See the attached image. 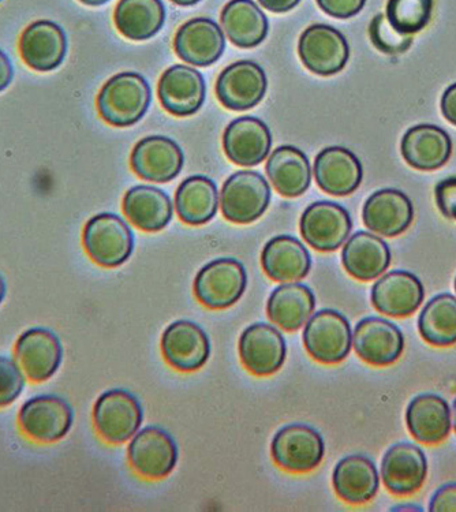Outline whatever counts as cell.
Listing matches in <instances>:
<instances>
[{"mask_svg":"<svg viewBox=\"0 0 456 512\" xmlns=\"http://www.w3.org/2000/svg\"><path fill=\"white\" fill-rule=\"evenodd\" d=\"M148 81L134 71L111 77L97 95L100 118L114 127H130L140 122L151 106Z\"/></svg>","mask_w":456,"mask_h":512,"instance_id":"6da1fadb","label":"cell"},{"mask_svg":"<svg viewBox=\"0 0 456 512\" xmlns=\"http://www.w3.org/2000/svg\"><path fill=\"white\" fill-rule=\"evenodd\" d=\"M82 245L93 263L104 268H117L132 256L134 235L121 216L104 212L85 224Z\"/></svg>","mask_w":456,"mask_h":512,"instance_id":"7a4b0ae2","label":"cell"},{"mask_svg":"<svg viewBox=\"0 0 456 512\" xmlns=\"http://www.w3.org/2000/svg\"><path fill=\"white\" fill-rule=\"evenodd\" d=\"M271 186L256 171H238L224 182L220 207L224 218L235 224L256 222L271 203Z\"/></svg>","mask_w":456,"mask_h":512,"instance_id":"3957f363","label":"cell"},{"mask_svg":"<svg viewBox=\"0 0 456 512\" xmlns=\"http://www.w3.org/2000/svg\"><path fill=\"white\" fill-rule=\"evenodd\" d=\"M74 411L58 395L33 396L22 405L18 425L29 440L40 444L59 442L73 426Z\"/></svg>","mask_w":456,"mask_h":512,"instance_id":"277c9868","label":"cell"},{"mask_svg":"<svg viewBox=\"0 0 456 512\" xmlns=\"http://www.w3.org/2000/svg\"><path fill=\"white\" fill-rule=\"evenodd\" d=\"M246 286L244 264L235 259H218L200 269L194 279V294L209 309H226L241 300Z\"/></svg>","mask_w":456,"mask_h":512,"instance_id":"5b68a950","label":"cell"},{"mask_svg":"<svg viewBox=\"0 0 456 512\" xmlns=\"http://www.w3.org/2000/svg\"><path fill=\"white\" fill-rule=\"evenodd\" d=\"M304 343L310 357L321 364L345 361L353 345L349 320L336 310H320L305 325Z\"/></svg>","mask_w":456,"mask_h":512,"instance_id":"8992f818","label":"cell"},{"mask_svg":"<svg viewBox=\"0 0 456 512\" xmlns=\"http://www.w3.org/2000/svg\"><path fill=\"white\" fill-rule=\"evenodd\" d=\"M298 54L306 69L321 77H331L345 69L350 46L342 32L334 26L316 24L302 33Z\"/></svg>","mask_w":456,"mask_h":512,"instance_id":"52a82bcc","label":"cell"},{"mask_svg":"<svg viewBox=\"0 0 456 512\" xmlns=\"http://www.w3.org/2000/svg\"><path fill=\"white\" fill-rule=\"evenodd\" d=\"M144 420L140 402L123 390L104 392L93 407L96 431L106 442L122 444L136 435Z\"/></svg>","mask_w":456,"mask_h":512,"instance_id":"ba28073f","label":"cell"},{"mask_svg":"<svg viewBox=\"0 0 456 512\" xmlns=\"http://www.w3.org/2000/svg\"><path fill=\"white\" fill-rule=\"evenodd\" d=\"M324 452L323 437L308 425L284 426L271 444L276 465L291 473L312 472L323 462Z\"/></svg>","mask_w":456,"mask_h":512,"instance_id":"9c48e42d","label":"cell"},{"mask_svg":"<svg viewBox=\"0 0 456 512\" xmlns=\"http://www.w3.org/2000/svg\"><path fill=\"white\" fill-rule=\"evenodd\" d=\"M353 230L349 211L332 201L310 204L301 218V234L317 252H335Z\"/></svg>","mask_w":456,"mask_h":512,"instance_id":"30bf717a","label":"cell"},{"mask_svg":"<svg viewBox=\"0 0 456 512\" xmlns=\"http://www.w3.org/2000/svg\"><path fill=\"white\" fill-rule=\"evenodd\" d=\"M22 61L37 73H50L65 62L69 41L65 29L50 20L26 26L18 41Z\"/></svg>","mask_w":456,"mask_h":512,"instance_id":"8fae6325","label":"cell"},{"mask_svg":"<svg viewBox=\"0 0 456 512\" xmlns=\"http://www.w3.org/2000/svg\"><path fill=\"white\" fill-rule=\"evenodd\" d=\"M267 88V74L259 63L239 61L220 73L216 96L228 110L246 111L259 106Z\"/></svg>","mask_w":456,"mask_h":512,"instance_id":"7c38bea8","label":"cell"},{"mask_svg":"<svg viewBox=\"0 0 456 512\" xmlns=\"http://www.w3.org/2000/svg\"><path fill=\"white\" fill-rule=\"evenodd\" d=\"M14 354L25 376L33 383H43L61 368L63 346L54 331L36 327L18 338Z\"/></svg>","mask_w":456,"mask_h":512,"instance_id":"4fadbf2b","label":"cell"},{"mask_svg":"<svg viewBox=\"0 0 456 512\" xmlns=\"http://www.w3.org/2000/svg\"><path fill=\"white\" fill-rule=\"evenodd\" d=\"M127 455L140 476L158 480L167 477L177 466L178 447L166 431L148 426L133 437Z\"/></svg>","mask_w":456,"mask_h":512,"instance_id":"5bb4252c","label":"cell"},{"mask_svg":"<svg viewBox=\"0 0 456 512\" xmlns=\"http://www.w3.org/2000/svg\"><path fill=\"white\" fill-rule=\"evenodd\" d=\"M353 346L366 364L388 366L401 358L405 350V336L391 321L366 317L354 328Z\"/></svg>","mask_w":456,"mask_h":512,"instance_id":"9a60e30c","label":"cell"},{"mask_svg":"<svg viewBox=\"0 0 456 512\" xmlns=\"http://www.w3.org/2000/svg\"><path fill=\"white\" fill-rule=\"evenodd\" d=\"M185 156L181 147L163 136L142 138L130 156V166L137 177L148 182L167 183L181 174Z\"/></svg>","mask_w":456,"mask_h":512,"instance_id":"2e32d148","label":"cell"},{"mask_svg":"<svg viewBox=\"0 0 456 512\" xmlns=\"http://www.w3.org/2000/svg\"><path fill=\"white\" fill-rule=\"evenodd\" d=\"M159 100L164 110L174 117H192L204 106L207 84L200 71L185 65H174L160 77Z\"/></svg>","mask_w":456,"mask_h":512,"instance_id":"e0dca14e","label":"cell"},{"mask_svg":"<svg viewBox=\"0 0 456 512\" xmlns=\"http://www.w3.org/2000/svg\"><path fill=\"white\" fill-rule=\"evenodd\" d=\"M286 354V340L269 324L250 325L239 339L242 364L256 376L274 375L282 368Z\"/></svg>","mask_w":456,"mask_h":512,"instance_id":"ac0fdd59","label":"cell"},{"mask_svg":"<svg viewBox=\"0 0 456 512\" xmlns=\"http://www.w3.org/2000/svg\"><path fill=\"white\" fill-rule=\"evenodd\" d=\"M162 351L168 365L177 371L196 372L207 364L211 343L200 325L179 320L164 331Z\"/></svg>","mask_w":456,"mask_h":512,"instance_id":"d6986e66","label":"cell"},{"mask_svg":"<svg viewBox=\"0 0 456 512\" xmlns=\"http://www.w3.org/2000/svg\"><path fill=\"white\" fill-rule=\"evenodd\" d=\"M428 476V461L420 447L410 443L392 446L381 462V480L395 496L420 491Z\"/></svg>","mask_w":456,"mask_h":512,"instance_id":"ffe728a7","label":"cell"},{"mask_svg":"<svg viewBox=\"0 0 456 512\" xmlns=\"http://www.w3.org/2000/svg\"><path fill=\"white\" fill-rule=\"evenodd\" d=\"M174 50L183 62L207 67L222 58L226 50V37L222 28L211 18H193L178 29Z\"/></svg>","mask_w":456,"mask_h":512,"instance_id":"44dd1931","label":"cell"},{"mask_svg":"<svg viewBox=\"0 0 456 512\" xmlns=\"http://www.w3.org/2000/svg\"><path fill=\"white\" fill-rule=\"evenodd\" d=\"M223 148L228 160L241 167L259 166L272 148V133L259 118L242 117L227 126Z\"/></svg>","mask_w":456,"mask_h":512,"instance_id":"7402d4cb","label":"cell"},{"mask_svg":"<svg viewBox=\"0 0 456 512\" xmlns=\"http://www.w3.org/2000/svg\"><path fill=\"white\" fill-rule=\"evenodd\" d=\"M362 219L373 233L381 237H398L413 223V203L401 190H377L366 200Z\"/></svg>","mask_w":456,"mask_h":512,"instance_id":"603a6c76","label":"cell"},{"mask_svg":"<svg viewBox=\"0 0 456 512\" xmlns=\"http://www.w3.org/2000/svg\"><path fill=\"white\" fill-rule=\"evenodd\" d=\"M421 280L407 271H392L373 284L370 300L381 315L409 317L424 302Z\"/></svg>","mask_w":456,"mask_h":512,"instance_id":"cb8c5ba5","label":"cell"},{"mask_svg":"<svg viewBox=\"0 0 456 512\" xmlns=\"http://www.w3.org/2000/svg\"><path fill=\"white\" fill-rule=\"evenodd\" d=\"M315 177L323 192L345 197L360 188L364 170L360 159L349 149L330 147L317 155Z\"/></svg>","mask_w":456,"mask_h":512,"instance_id":"d4e9b609","label":"cell"},{"mask_svg":"<svg viewBox=\"0 0 456 512\" xmlns=\"http://www.w3.org/2000/svg\"><path fill=\"white\" fill-rule=\"evenodd\" d=\"M403 159L420 171H435L451 158L452 141L446 130L435 125L410 127L402 138Z\"/></svg>","mask_w":456,"mask_h":512,"instance_id":"484cf974","label":"cell"},{"mask_svg":"<svg viewBox=\"0 0 456 512\" xmlns=\"http://www.w3.org/2000/svg\"><path fill=\"white\" fill-rule=\"evenodd\" d=\"M261 265L265 274L275 282H298L308 276L312 268V257L297 238L278 235L264 246Z\"/></svg>","mask_w":456,"mask_h":512,"instance_id":"4316f807","label":"cell"},{"mask_svg":"<svg viewBox=\"0 0 456 512\" xmlns=\"http://www.w3.org/2000/svg\"><path fill=\"white\" fill-rule=\"evenodd\" d=\"M411 436L422 444H439L451 432V409L446 399L435 394L416 396L406 410Z\"/></svg>","mask_w":456,"mask_h":512,"instance_id":"83f0119b","label":"cell"},{"mask_svg":"<svg viewBox=\"0 0 456 512\" xmlns=\"http://www.w3.org/2000/svg\"><path fill=\"white\" fill-rule=\"evenodd\" d=\"M342 263L347 274L354 279L370 282L390 267V246L380 237L360 231L346 242L342 250Z\"/></svg>","mask_w":456,"mask_h":512,"instance_id":"f1b7e54d","label":"cell"},{"mask_svg":"<svg viewBox=\"0 0 456 512\" xmlns=\"http://www.w3.org/2000/svg\"><path fill=\"white\" fill-rule=\"evenodd\" d=\"M122 207L130 223L145 233H158L173 219L170 196L153 186H134L123 197Z\"/></svg>","mask_w":456,"mask_h":512,"instance_id":"f546056e","label":"cell"},{"mask_svg":"<svg viewBox=\"0 0 456 512\" xmlns=\"http://www.w3.org/2000/svg\"><path fill=\"white\" fill-rule=\"evenodd\" d=\"M336 495L343 502L364 504L379 492L380 477L375 463L361 455H350L336 465L332 474Z\"/></svg>","mask_w":456,"mask_h":512,"instance_id":"4dcf8cb0","label":"cell"},{"mask_svg":"<svg viewBox=\"0 0 456 512\" xmlns=\"http://www.w3.org/2000/svg\"><path fill=\"white\" fill-rule=\"evenodd\" d=\"M269 181L283 197H299L309 189L312 167L308 156L293 145L276 148L265 167Z\"/></svg>","mask_w":456,"mask_h":512,"instance_id":"1f68e13d","label":"cell"},{"mask_svg":"<svg viewBox=\"0 0 456 512\" xmlns=\"http://www.w3.org/2000/svg\"><path fill=\"white\" fill-rule=\"evenodd\" d=\"M315 308L313 291L305 284L295 282L276 287L267 304L269 319L284 331H297L304 327Z\"/></svg>","mask_w":456,"mask_h":512,"instance_id":"d6a6232c","label":"cell"},{"mask_svg":"<svg viewBox=\"0 0 456 512\" xmlns=\"http://www.w3.org/2000/svg\"><path fill=\"white\" fill-rule=\"evenodd\" d=\"M220 21L228 40L239 48H254L267 39L268 18L253 0H231Z\"/></svg>","mask_w":456,"mask_h":512,"instance_id":"836d02e7","label":"cell"},{"mask_svg":"<svg viewBox=\"0 0 456 512\" xmlns=\"http://www.w3.org/2000/svg\"><path fill=\"white\" fill-rule=\"evenodd\" d=\"M216 183L204 175H193L179 185L175 193V211L189 226H203L215 218L219 209Z\"/></svg>","mask_w":456,"mask_h":512,"instance_id":"e575fe53","label":"cell"},{"mask_svg":"<svg viewBox=\"0 0 456 512\" xmlns=\"http://www.w3.org/2000/svg\"><path fill=\"white\" fill-rule=\"evenodd\" d=\"M118 32L126 39L144 41L162 31L166 7L162 0H119L114 11Z\"/></svg>","mask_w":456,"mask_h":512,"instance_id":"d590c367","label":"cell"},{"mask_svg":"<svg viewBox=\"0 0 456 512\" xmlns=\"http://www.w3.org/2000/svg\"><path fill=\"white\" fill-rule=\"evenodd\" d=\"M418 331L422 339L436 347L454 346L456 343V298L439 294L432 298L418 317Z\"/></svg>","mask_w":456,"mask_h":512,"instance_id":"8d00e7d4","label":"cell"},{"mask_svg":"<svg viewBox=\"0 0 456 512\" xmlns=\"http://www.w3.org/2000/svg\"><path fill=\"white\" fill-rule=\"evenodd\" d=\"M433 0H388L387 18L396 31L413 36L432 20Z\"/></svg>","mask_w":456,"mask_h":512,"instance_id":"74e56055","label":"cell"},{"mask_svg":"<svg viewBox=\"0 0 456 512\" xmlns=\"http://www.w3.org/2000/svg\"><path fill=\"white\" fill-rule=\"evenodd\" d=\"M369 36L373 46L387 55L405 54L413 44V36L396 31L383 13L377 14L370 22Z\"/></svg>","mask_w":456,"mask_h":512,"instance_id":"f35d334b","label":"cell"},{"mask_svg":"<svg viewBox=\"0 0 456 512\" xmlns=\"http://www.w3.org/2000/svg\"><path fill=\"white\" fill-rule=\"evenodd\" d=\"M25 384L26 376L17 360L0 357V409L13 405L24 391Z\"/></svg>","mask_w":456,"mask_h":512,"instance_id":"ab89813d","label":"cell"},{"mask_svg":"<svg viewBox=\"0 0 456 512\" xmlns=\"http://www.w3.org/2000/svg\"><path fill=\"white\" fill-rule=\"evenodd\" d=\"M435 197L440 212L456 222V177L443 179L437 183Z\"/></svg>","mask_w":456,"mask_h":512,"instance_id":"60d3db41","label":"cell"},{"mask_svg":"<svg viewBox=\"0 0 456 512\" xmlns=\"http://www.w3.org/2000/svg\"><path fill=\"white\" fill-rule=\"evenodd\" d=\"M366 0H317V5L328 16L347 20L360 14Z\"/></svg>","mask_w":456,"mask_h":512,"instance_id":"b9f144b4","label":"cell"},{"mask_svg":"<svg viewBox=\"0 0 456 512\" xmlns=\"http://www.w3.org/2000/svg\"><path fill=\"white\" fill-rule=\"evenodd\" d=\"M431 512H456V484H447L437 489L429 502Z\"/></svg>","mask_w":456,"mask_h":512,"instance_id":"7bdbcfd3","label":"cell"},{"mask_svg":"<svg viewBox=\"0 0 456 512\" xmlns=\"http://www.w3.org/2000/svg\"><path fill=\"white\" fill-rule=\"evenodd\" d=\"M441 112L448 122L456 126V82L441 97Z\"/></svg>","mask_w":456,"mask_h":512,"instance_id":"ee69618b","label":"cell"},{"mask_svg":"<svg viewBox=\"0 0 456 512\" xmlns=\"http://www.w3.org/2000/svg\"><path fill=\"white\" fill-rule=\"evenodd\" d=\"M14 66L10 56L0 48V93L5 92L13 84Z\"/></svg>","mask_w":456,"mask_h":512,"instance_id":"f6af8a7d","label":"cell"},{"mask_svg":"<svg viewBox=\"0 0 456 512\" xmlns=\"http://www.w3.org/2000/svg\"><path fill=\"white\" fill-rule=\"evenodd\" d=\"M260 5L272 13L283 14L293 10L301 0H259Z\"/></svg>","mask_w":456,"mask_h":512,"instance_id":"bcb514c9","label":"cell"},{"mask_svg":"<svg viewBox=\"0 0 456 512\" xmlns=\"http://www.w3.org/2000/svg\"><path fill=\"white\" fill-rule=\"evenodd\" d=\"M82 5L89 7H100L106 5V3L110 2V0H78Z\"/></svg>","mask_w":456,"mask_h":512,"instance_id":"7dc6e473","label":"cell"},{"mask_svg":"<svg viewBox=\"0 0 456 512\" xmlns=\"http://www.w3.org/2000/svg\"><path fill=\"white\" fill-rule=\"evenodd\" d=\"M7 293V284L5 278H3L2 275H0V305H2V302L5 301Z\"/></svg>","mask_w":456,"mask_h":512,"instance_id":"c3c4849f","label":"cell"},{"mask_svg":"<svg viewBox=\"0 0 456 512\" xmlns=\"http://www.w3.org/2000/svg\"><path fill=\"white\" fill-rule=\"evenodd\" d=\"M171 2L178 6L189 7L197 5V3L201 2V0H171Z\"/></svg>","mask_w":456,"mask_h":512,"instance_id":"681fc988","label":"cell"},{"mask_svg":"<svg viewBox=\"0 0 456 512\" xmlns=\"http://www.w3.org/2000/svg\"><path fill=\"white\" fill-rule=\"evenodd\" d=\"M392 510L394 511H398V510H403V511H406V510H410V511H422L421 508H418V507H396V508H392Z\"/></svg>","mask_w":456,"mask_h":512,"instance_id":"f907efd6","label":"cell"},{"mask_svg":"<svg viewBox=\"0 0 456 512\" xmlns=\"http://www.w3.org/2000/svg\"><path fill=\"white\" fill-rule=\"evenodd\" d=\"M452 417H454V429L456 432V401L454 402V407H452Z\"/></svg>","mask_w":456,"mask_h":512,"instance_id":"816d5d0a","label":"cell"},{"mask_svg":"<svg viewBox=\"0 0 456 512\" xmlns=\"http://www.w3.org/2000/svg\"><path fill=\"white\" fill-rule=\"evenodd\" d=\"M455 291H456V278H455Z\"/></svg>","mask_w":456,"mask_h":512,"instance_id":"f5cc1de1","label":"cell"},{"mask_svg":"<svg viewBox=\"0 0 456 512\" xmlns=\"http://www.w3.org/2000/svg\"><path fill=\"white\" fill-rule=\"evenodd\" d=\"M2 2H3V0H0V3H2Z\"/></svg>","mask_w":456,"mask_h":512,"instance_id":"db71d44e","label":"cell"}]
</instances>
